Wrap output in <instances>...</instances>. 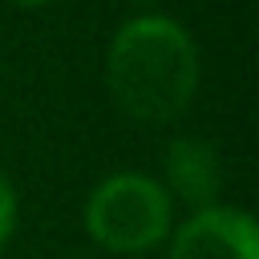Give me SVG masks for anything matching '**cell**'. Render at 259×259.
Masks as SVG:
<instances>
[{
	"label": "cell",
	"instance_id": "cell-1",
	"mask_svg": "<svg viewBox=\"0 0 259 259\" xmlns=\"http://www.w3.org/2000/svg\"><path fill=\"white\" fill-rule=\"evenodd\" d=\"M198 45L174 16H130L105 49V85L113 105L134 121H174L198 93Z\"/></svg>",
	"mask_w": 259,
	"mask_h": 259
},
{
	"label": "cell",
	"instance_id": "cell-2",
	"mask_svg": "<svg viewBox=\"0 0 259 259\" xmlns=\"http://www.w3.org/2000/svg\"><path fill=\"white\" fill-rule=\"evenodd\" d=\"M85 235L109 255H146L162 247L174 231V198L162 178L142 170L105 174L81 210Z\"/></svg>",
	"mask_w": 259,
	"mask_h": 259
},
{
	"label": "cell",
	"instance_id": "cell-3",
	"mask_svg": "<svg viewBox=\"0 0 259 259\" xmlns=\"http://www.w3.org/2000/svg\"><path fill=\"white\" fill-rule=\"evenodd\" d=\"M170 259H259V227L239 206H202L170 231Z\"/></svg>",
	"mask_w": 259,
	"mask_h": 259
},
{
	"label": "cell",
	"instance_id": "cell-4",
	"mask_svg": "<svg viewBox=\"0 0 259 259\" xmlns=\"http://www.w3.org/2000/svg\"><path fill=\"white\" fill-rule=\"evenodd\" d=\"M162 174H166V194L186 202L190 210L214 206L223 190V162L210 142L202 138H174L162 154Z\"/></svg>",
	"mask_w": 259,
	"mask_h": 259
},
{
	"label": "cell",
	"instance_id": "cell-5",
	"mask_svg": "<svg viewBox=\"0 0 259 259\" xmlns=\"http://www.w3.org/2000/svg\"><path fill=\"white\" fill-rule=\"evenodd\" d=\"M16 223H20V194H16V186L0 174V251H4L8 239L16 235Z\"/></svg>",
	"mask_w": 259,
	"mask_h": 259
},
{
	"label": "cell",
	"instance_id": "cell-6",
	"mask_svg": "<svg viewBox=\"0 0 259 259\" xmlns=\"http://www.w3.org/2000/svg\"><path fill=\"white\" fill-rule=\"evenodd\" d=\"M8 4H20V8H40V4H49V0H8Z\"/></svg>",
	"mask_w": 259,
	"mask_h": 259
},
{
	"label": "cell",
	"instance_id": "cell-7",
	"mask_svg": "<svg viewBox=\"0 0 259 259\" xmlns=\"http://www.w3.org/2000/svg\"><path fill=\"white\" fill-rule=\"evenodd\" d=\"M130 4H150V0H130Z\"/></svg>",
	"mask_w": 259,
	"mask_h": 259
}]
</instances>
